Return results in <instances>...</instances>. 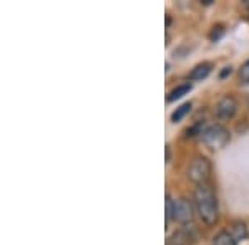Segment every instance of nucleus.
Returning a JSON list of instances; mask_svg holds the SVG:
<instances>
[{"instance_id":"nucleus-15","label":"nucleus","mask_w":249,"mask_h":245,"mask_svg":"<svg viewBox=\"0 0 249 245\" xmlns=\"http://www.w3.org/2000/svg\"><path fill=\"white\" fill-rule=\"evenodd\" d=\"M231 71H232V68L231 66H226L223 71H221V75H219V78H226L228 75H231Z\"/></svg>"},{"instance_id":"nucleus-3","label":"nucleus","mask_w":249,"mask_h":245,"mask_svg":"<svg viewBox=\"0 0 249 245\" xmlns=\"http://www.w3.org/2000/svg\"><path fill=\"white\" fill-rule=\"evenodd\" d=\"M211 176V163L204 156H198L193 159V163L188 167V178L193 182H196L198 186L206 184V180Z\"/></svg>"},{"instance_id":"nucleus-16","label":"nucleus","mask_w":249,"mask_h":245,"mask_svg":"<svg viewBox=\"0 0 249 245\" xmlns=\"http://www.w3.org/2000/svg\"><path fill=\"white\" fill-rule=\"evenodd\" d=\"M164 151H166V163H170V154H171V152H170V146L164 147Z\"/></svg>"},{"instance_id":"nucleus-13","label":"nucleus","mask_w":249,"mask_h":245,"mask_svg":"<svg viewBox=\"0 0 249 245\" xmlns=\"http://www.w3.org/2000/svg\"><path fill=\"white\" fill-rule=\"evenodd\" d=\"M204 128H203V123H196L195 126L190 128V130L186 131V136L188 138H193V136H198V134H203Z\"/></svg>"},{"instance_id":"nucleus-7","label":"nucleus","mask_w":249,"mask_h":245,"mask_svg":"<svg viewBox=\"0 0 249 245\" xmlns=\"http://www.w3.org/2000/svg\"><path fill=\"white\" fill-rule=\"evenodd\" d=\"M230 232H231V235L234 237L236 242H241V240L248 239V235H249L248 227H246V224H244V222H234L231 226Z\"/></svg>"},{"instance_id":"nucleus-1","label":"nucleus","mask_w":249,"mask_h":245,"mask_svg":"<svg viewBox=\"0 0 249 245\" xmlns=\"http://www.w3.org/2000/svg\"><path fill=\"white\" fill-rule=\"evenodd\" d=\"M195 204L196 211L206 226H214L219 219V209H218V199L213 191L211 186L201 184L198 186L195 192Z\"/></svg>"},{"instance_id":"nucleus-2","label":"nucleus","mask_w":249,"mask_h":245,"mask_svg":"<svg viewBox=\"0 0 249 245\" xmlns=\"http://www.w3.org/2000/svg\"><path fill=\"white\" fill-rule=\"evenodd\" d=\"M201 141L206 144L208 147H211V149H223V147L231 141V136H230V131L224 126L213 124V126H208L206 130L203 131Z\"/></svg>"},{"instance_id":"nucleus-12","label":"nucleus","mask_w":249,"mask_h":245,"mask_svg":"<svg viewBox=\"0 0 249 245\" xmlns=\"http://www.w3.org/2000/svg\"><path fill=\"white\" fill-rule=\"evenodd\" d=\"M239 80L241 83H249V60L243 63V66L239 68Z\"/></svg>"},{"instance_id":"nucleus-5","label":"nucleus","mask_w":249,"mask_h":245,"mask_svg":"<svg viewBox=\"0 0 249 245\" xmlns=\"http://www.w3.org/2000/svg\"><path fill=\"white\" fill-rule=\"evenodd\" d=\"M238 111V101L232 96H224L223 99H219V103L216 104V116L223 121L232 119Z\"/></svg>"},{"instance_id":"nucleus-14","label":"nucleus","mask_w":249,"mask_h":245,"mask_svg":"<svg viewBox=\"0 0 249 245\" xmlns=\"http://www.w3.org/2000/svg\"><path fill=\"white\" fill-rule=\"evenodd\" d=\"M164 206H166V226H168L170 219L173 217V200L170 197V194H166V202H164Z\"/></svg>"},{"instance_id":"nucleus-4","label":"nucleus","mask_w":249,"mask_h":245,"mask_svg":"<svg viewBox=\"0 0 249 245\" xmlns=\"http://www.w3.org/2000/svg\"><path fill=\"white\" fill-rule=\"evenodd\" d=\"M173 219L179 224H188L193 220V204L188 199L173 200Z\"/></svg>"},{"instance_id":"nucleus-9","label":"nucleus","mask_w":249,"mask_h":245,"mask_svg":"<svg viewBox=\"0 0 249 245\" xmlns=\"http://www.w3.org/2000/svg\"><path fill=\"white\" fill-rule=\"evenodd\" d=\"M236 244L238 242H236L234 237L231 235V232H228V230L219 232V234L214 237V240H213V245H236Z\"/></svg>"},{"instance_id":"nucleus-10","label":"nucleus","mask_w":249,"mask_h":245,"mask_svg":"<svg viewBox=\"0 0 249 245\" xmlns=\"http://www.w3.org/2000/svg\"><path fill=\"white\" fill-rule=\"evenodd\" d=\"M191 108H193V103H191V101H190V103L181 104L179 108H176V111H173V114H171V121H173V123H179V121H181V119L184 118V116L190 113Z\"/></svg>"},{"instance_id":"nucleus-6","label":"nucleus","mask_w":249,"mask_h":245,"mask_svg":"<svg viewBox=\"0 0 249 245\" xmlns=\"http://www.w3.org/2000/svg\"><path fill=\"white\" fill-rule=\"evenodd\" d=\"M211 70H213V65H211V63H208V62L199 63V65H196V66L191 70L190 80H193V82H198V80H204L208 75L211 73Z\"/></svg>"},{"instance_id":"nucleus-8","label":"nucleus","mask_w":249,"mask_h":245,"mask_svg":"<svg viewBox=\"0 0 249 245\" xmlns=\"http://www.w3.org/2000/svg\"><path fill=\"white\" fill-rule=\"evenodd\" d=\"M191 91V85L190 83H184V85H179V86H176V88H173V90L168 93V101H176V99H179V98H183L184 95H188Z\"/></svg>"},{"instance_id":"nucleus-11","label":"nucleus","mask_w":249,"mask_h":245,"mask_svg":"<svg viewBox=\"0 0 249 245\" xmlns=\"http://www.w3.org/2000/svg\"><path fill=\"white\" fill-rule=\"evenodd\" d=\"M223 35H224V27L223 25H214L210 32V40L216 43L223 38Z\"/></svg>"}]
</instances>
